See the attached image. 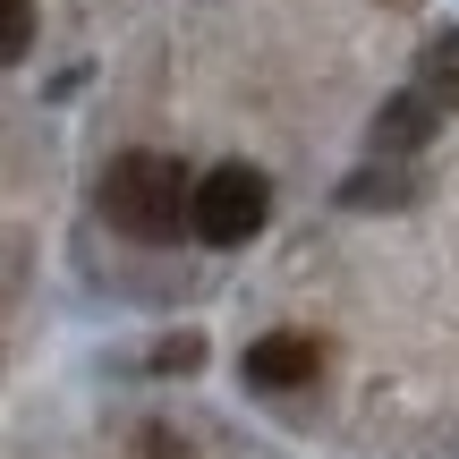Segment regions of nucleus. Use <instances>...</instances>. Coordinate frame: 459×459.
Masks as SVG:
<instances>
[{
	"label": "nucleus",
	"mask_w": 459,
	"mask_h": 459,
	"mask_svg": "<svg viewBox=\"0 0 459 459\" xmlns=\"http://www.w3.org/2000/svg\"><path fill=\"white\" fill-rule=\"evenodd\" d=\"M102 221L136 247H170L187 230V170L170 153H119L102 170Z\"/></svg>",
	"instance_id": "obj_1"
},
{
	"label": "nucleus",
	"mask_w": 459,
	"mask_h": 459,
	"mask_svg": "<svg viewBox=\"0 0 459 459\" xmlns=\"http://www.w3.org/2000/svg\"><path fill=\"white\" fill-rule=\"evenodd\" d=\"M264 221H273V179L255 162H221L204 179H187V230L204 247H247Z\"/></svg>",
	"instance_id": "obj_2"
},
{
	"label": "nucleus",
	"mask_w": 459,
	"mask_h": 459,
	"mask_svg": "<svg viewBox=\"0 0 459 459\" xmlns=\"http://www.w3.org/2000/svg\"><path fill=\"white\" fill-rule=\"evenodd\" d=\"M238 375L255 383V392H307V383L324 375V341H315V332H264V341H247Z\"/></svg>",
	"instance_id": "obj_3"
},
{
	"label": "nucleus",
	"mask_w": 459,
	"mask_h": 459,
	"mask_svg": "<svg viewBox=\"0 0 459 459\" xmlns=\"http://www.w3.org/2000/svg\"><path fill=\"white\" fill-rule=\"evenodd\" d=\"M434 128H443V111H434V102L409 85V94H392V102L375 111L366 145H375V162H409V153H426V145H434Z\"/></svg>",
	"instance_id": "obj_4"
},
{
	"label": "nucleus",
	"mask_w": 459,
	"mask_h": 459,
	"mask_svg": "<svg viewBox=\"0 0 459 459\" xmlns=\"http://www.w3.org/2000/svg\"><path fill=\"white\" fill-rule=\"evenodd\" d=\"M417 196H426V179H417L409 162H375V170H358V179H341L349 213H400V204H417Z\"/></svg>",
	"instance_id": "obj_5"
},
{
	"label": "nucleus",
	"mask_w": 459,
	"mask_h": 459,
	"mask_svg": "<svg viewBox=\"0 0 459 459\" xmlns=\"http://www.w3.org/2000/svg\"><path fill=\"white\" fill-rule=\"evenodd\" d=\"M417 94H426L434 111H459V26H443L417 51Z\"/></svg>",
	"instance_id": "obj_6"
},
{
	"label": "nucleus",
	"mask_w": 459,
	"mask_h": 459,
	"mask_svg": "<svg viewBox=\"0 0 459 459\" xmlns=\"http://www.w3.org/2000/svg\"><path fill=\"white\" fill-rule=\"evenodd\" d=\"M34 51V0H0V68H17Z\"/></svg>",
	"instance_id": "obj_7"
},
{
	"label": "nucleus",
	"mask_w": 459,
	"mask_h": 459,
	"mask_svg": "<svg viewBox=\"0 0 459 459\" xmlns=\"http://www.w3.org/2000/svg\"><path fill=\"white\" fill-rule=\"evenodd\" d=\"M187 366H204V341H196V332H179V341L153 349V375H187Z\"/></svg>",
	"instance_id": "obj_8"
},
{
	"label": "nucleus",
	"mask_w": 459,
	"mask_h": 459,
	"mask_svg": "<svg viewBox=\"0 0 459 459\" xmlns=\"http://www.w3.org/2000/svg\"><path fill=\"white\" fill-rule=\"evenodd\" d=\"M136 459H187V443L170 426H145V443H136Z\"/></svg>",
	"instance_id": "obj_9"
}]
</instances>
